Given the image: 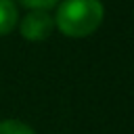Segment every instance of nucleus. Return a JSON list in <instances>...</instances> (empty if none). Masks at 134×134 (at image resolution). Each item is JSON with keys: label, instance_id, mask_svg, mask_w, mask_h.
<instances>
[{"label": "nucleus", "instance_id": "f257e3e1", "mask_svg": "<svg viewBox=\"0 0 134 134\" xmlns=\"http://www.w3.org/2000/svg\"><path fill=\"white\" fill-rule=\"evenodd\" d=\"M105 17L100 0H63L54 15V25L71 38L90 36Z\"/></svg>", "mask_w": 134, "mask_h": 134}, {"label": "nucleus", "instance_id": "f03ea898", "mask_svg": "<svg viewBox=\"0 0 134 134\" xmlns=\"http://www.w3.org/2000/svg\"><path fill=\"white\" fill-rule=\"evenodd\" d=\"M54 27V19L46 13V10H29L23 19H21V36L25 40H31V42H40V40H46L50 36Z\"/></svg>", "mask_w": 134, "mask_h": 134}, {"label": "nucleus", "instance_id": "7ed1b4c3", "mask_svg": "<svg viewBox=\"0 0 134 134\" xmlns=\"http://www.w3.org/2000/svg\"><path fill=\"white\" fill-rule=\"evenodd\" d=\"M17 4L13 0H0V36H6L17 25Z\"/></svg>", "mask_w": 134, "mask_h": 134}, {"label": "nucleus", "instance_id": "20e7f679", "mask_svg": "<svg viewBox=\"0 0 134 134\" xmlns=\"http://www.w3.org/2000/svg\"><path fill=\"white\" fill-rule=\"evenodd\" d=\"M0 134H36V132L19 119H4L0 121Z\"/></svg>", "mask_w": 134, "mask_h": 134}, {"label": "nucleus", "instance_id": "39448f33", "mask_svg": "<svg viewBox=\"0 0 134 134\" xmlns=\"http://www.w3.org/2000/svg\"><path fill=\"white\" fill-rule=\"evenodd\" d=\"M23 6H27V8H31V10H48V8H52L59 0H19Z\"/></svg>", "mask_w": 134, "mask_h": 134}]
</instances>
